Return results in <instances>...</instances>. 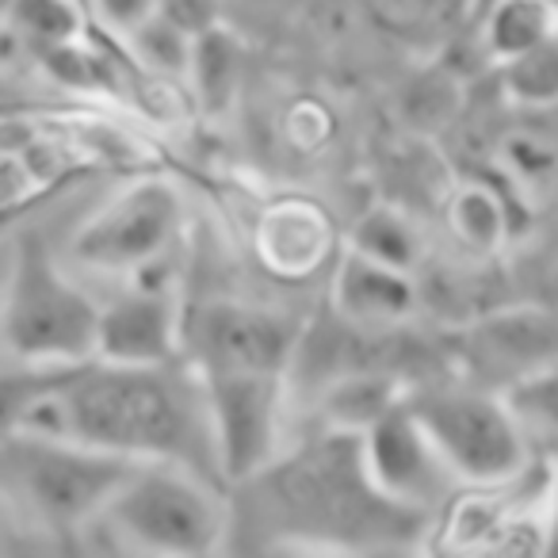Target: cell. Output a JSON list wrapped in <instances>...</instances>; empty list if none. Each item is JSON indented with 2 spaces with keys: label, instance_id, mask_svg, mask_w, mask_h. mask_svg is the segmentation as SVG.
<instances>
[{
  "label": "cell",
  "instance_id": "5bb4252c",
  "mask_svg": "<svg viewBox=\"0 0 558 558\" xmlns=\"http://www.w3.org/2000/svg\"><path fill=\"white\" fill-rule=\"evenodd\" d=\"M478 349L489 356V364L509 367V379L535 367H550L555 356V318L539 306L527 311H505L494 314L478 326Z\"/></svg>",
  "mask_w": 558,
  "mask_h": 558
},
{
  "label": "cell",
  "instance_id": "603a6c76",
  "mask_svg": "<svg viewBox=\"0 0 558 558\" xmlns=\"http://www.w3.org/2000/svg\"><path fill=\"white\" fill-rule=\"evenodd\" d=\"M501 85L517 104L527 108H550L558 93V58H555V39L543 47L517 54L509 62H501Z\"/></svg>",
  "mask_w": 558,
  "mask_h": 558
},
{
  "label": "cell",
  "instance_id": "7402d4cb",
  "mask_svg": "<svg viewBox=\"0 0 558 558\" xmlns=\"http://www.w3.org/2000/svg\"><path fill=\"white\" fill-rule=\"evenodd\" d=\"M448 222L466 248H474V253H482V256L497 253V245L505 241V203L497 199L489 187L466 184L451 195Z\"/></svg>",
  "mask_w": 558,
  "mask_h": 558
},
{
  "label": "cell",
  "instance_id": "d4e9b609",
  "mask_svg": "<svg viewBox=\"0 0 558 558\" xmlns=\"http://www.w3.org/2000/svg\"><path fill=\"white\" fill-rule=\"evenodd\" d=\"M154 12V0H88V20L96 32H108L111 39H123L131 27Z\"/></svg>",
  "mask_w": 558,
  "mask_h": 558
},
{
  "label": "cell",
  "instance_id": "44dd1931",
  "mask_svg": "<svg viewBox=\"0 0 558 558\" xmlns=\"http://www.w3.org/2000/svg\"><path fill=\"white\" fill-rule=\"evenodd\" d=\"M555 390H558L555 367H535V372H524V375H517V379H509L501 395H497L532 448H535V436H543V440L555 436V417H558Z\"/></svg>",
  "mask_w": 558,
  "mask_h": 558
},
{
  "label": "cell",
  "instance_id": "d6986e66",
  "mask_svg": "<svg viewBox=\"0 0 558 558\" xmlns=\"http://www.w3.org/2000/svg\"><path fill=\"white\" fill-rule=\"evenodd\" d=\"M349 248L372 256L390 268L413 271V264L421 260V233L413 230V222L405 215L390 207H375L367 215H360V222L352 226Z\"/></svg>",
  "mask_w": 558,
  "mask_h": 558
},
{
  "label": "cell",
  "instance_id": "6da1fadb",
  "mask_svg": "<svg viewBox=\"0 0 558 558\" xmlns=\"http://www.w3.org/2000/svg\"><path fill=\"white\" fill-rule=\"evenodd\" d=\"M65 436L123 459H169L222 478L203 383L192 367L85 360L58 387Z\"/></svg>",
  "mask_w": 558,
  "mask_h": 558
},
{
  "label": "cell",
  "instance_id": "83f0119b",
  "mask_svg": "<svg viewBox=\"0 0 558 558\" xmlns=\"http://www.w3.org/2000/svg\"><path fill=\"white\" fill-rule=\"evenodd\" d=\"M81 4H85V9H88V0H81Z\"/></svg>",
  "mask_w": 558,
  "mask_h": 558
},
{
  "label": "cell",
  "instance_id": "484cf974",
  "mask_svg": "<svg viewBox=\"0 0 558 558\" xmlns=\"http://www.w3.org/2000/svg\"><path fill=\"white\" fill-rule=\"evenodd\" d=\"M154 12L187 35L222 24V0H154Z\"/></svg>",
  "mask_w": 558,
  "mask_h": 558
},
{
  "label": "cell",
  "instance_id": "277c9868",
  "mask_svg": "<svg viewBox=\"0 0 558 558\" xmlns=\"http://www.w3.org/2000/svg\"><path fill=\"white\" fill-rule=\"evenodd\" d=\"M88 524L111 547L146 555H215L230 535V505L215 478L169 459H142L123 474Z\"/></svg>",
  "mask_w": 558,
  "mask_h": 558
},
{
  "label": "cell",
  "instance_id": "ac0fdd59",
  "mask_svg": "<svg viewBox=\"0 0 558 558\" xmlns=\"http://www.w3.org/2000/svg\"><path fill=\"white\" fill-rule=\"evenodd\" d=\"M241 73V50L238 39L226 32L222 24L207 27V32L192 35V58H187V73L192 93L199 96V104L207 111H222L233 100Z\"/></svg>",
  "mask_w": 558,
  "mask_h": 558
},
{
  "label": "cell",
  "instance_id": "e0dca14e",
  "mask_svg": "<svg viewBox=\"0 0 558 558\" xmlns=\"http://www.w3.org/2000/svg\"><path fill=\"white\" fill-rule=\"evenodd\" d=\"M550 39H555V0H497L482 32L494 62H509Z\"/></svg>",
  "mask_w": 558,
  "mask_h": 558
},
{
  "label": "cell",
  "instance_id": "8992f818",
  "mask_svg": "<svg viewBox=\"0 0 558 558\" xmlns=\"http://www.w3.org/2000/svg\"><path fill=\"white\" fill-rule=\"evenodd\" d=\"M405 410L417 417L433 448L466 486H497L527 474L535 448L501 398L482 390H425L405 395Z\"/></svg>",
  "mask_w": 558,
  "mask_h": 558
},
{
  "label": "cell",
  "instance_id": "f1b7e54d",
  "mask_svg": "<svg viewBox=\"0 0 558 558\" xmlns=\"http://www.w3.org/2000/svg\"><path fill=\"white\" fill-rule=\"evenodd\" d=\"M0 96H4V85H0Z\"/></svg>",
  "mask_w": 558,
  "mask_h": 558
},
{
  "label": "cell",
  "instance_id": "ba28073f",
  "mask_svg": "<svg viewBox=\"0 0 558 558\" xmlns=\"http://www.w3.org/2000/svg\"><path fill=\"white\" fill-rule=\"evenodd\" d=\"M199 383L207 395L218 474L226 482H245L279 456L288 375H199Z\"/></svg>",
  "mask_w": 558,
  "mask_h": 558
},
{
  "label": "cell",
  "instance_id": "7a4b0ae2",
  "mask_svg": "<svg viewBox=\"0 0 558 558\" xmlns=\"http://www.w3.org/2000/svg\"><path fill=\"white\" fill-rule=\"evenodd\" d=\"M238 486L264 494V509L276 517V550H360L390 547L405 532L425 524V512L383 497L360 459V433L329 428L295 456H276L268 466Z\"/></svg>",
  "mask_w": 558,
  "mask_h": 558
},
{
  "label": "cell",
  "instance_id": "4316f807",
  "mask_svg": "<svg viewBox=\"0 0 558 558\" xmlns=\"http://www.w3.org/2000/svg\"><path fill=\"white\" fill-rule=\"evenodd\" d=\"M4 527H20V524H16V517L9 512V505L0 501V547H4Z\"/></svg>",
  "mask_w": 558,
  "mask_h": 558
},
{
  "label": "cell",
  "instance_id": "cb8c5ba5",
  "mask_svg": "<svg viewBox=\"0 0 558 558\" xmlns=\"http://www.w3.org/2000/svg\"><path fill=\"white\" fill-rule=\"evenodd\" d=\"M70 367H50V364H12L9 372H0V433H9L24 421L27 405L35 402L39 395H47L50 387L70 375Z\"/></svg>",
  "mask_w": 558,
  "mask_h": 558
},
{
  "label": "cell",
  "instance_id": "52a82bcc",
  "mask_svg": "<svg viewBox=\"0 0 558 558\" xmlns=\"http://www.w3.org/2000/svg\"><path fill=\"white\" fill-rule=\"evenodd\" d=\"M180 222H184V199L177 187L161 177H142L100 203L77 226L70 248L88 268L138 271L165 260Z\"/></svg>",
  "mask_w": 558,
  "mask_h": 558
},
{
  "label": "cell",
  "instance_id": "4fadbf2b",
  "mask_svg": "<svg viewBox=\"0 0 558 558\" xmlns=\"http://www.w3.org/2000/svg\"><path fill=\"white\" fill-rule=\"evenodd\" d=\"M329 303L333 314L349 326L360 329H390L402 326L405 318L417 306V288H413V276L402 268H390L372 256L349 253L337 260L333 271V288H329Z\"/></svg>",
  "mask_w": 558,
  "mask_h": 558
},
{
  "label": "cell",
  "instance_id": "7c38bea8",
  "mask_svg": "<svg viewBox=\"0 0 558 558\" xmlns=\"http://www.w3.org/2000/svg\"><path fill=\"white\" fill-rule=\"evenodd\" d=\"M253 245L276 279H288V283L311 279L318 268H326L337 248L333 215L306 195H279L256 218Z\"/></svg>",
  "mask_w": 558,
  "mask_h": 558
},
{
  "label": "cell",
  "instance_id": "5b68a950",
  "mask_svg": "<svg viewBox=\"0 0 558 558\" xmlns=\"http://www.w3.org/2000/svg\"><path fill=\"white\" fill-rule=\"evenodd\" d=\"M100 303L77 288L35 238L20 241L9 288L0 295V352L12 364H85L93 360Z\"/></svg>",
  "mask_w": 558,
  "mask_h": 558
},
{
  "label": "cell",
  "instance_id": "3957f363",
  "mask_svg": "<svg viewBox=\"0 0 558 558\" xmlns=\"http://www.w3.org/2000/svg\"><path fill=\"white\" fill-rule=\"evenodd\" d=\"M134 459L111 456L73 436L0 433V501L20 527L47 535H81L123 482Z\"/></svg>",
  "mask_w": 558,
  "mask_h": 558
},
{
  "label": "cell",
  "instance_id": "30bf717a",
  "mask_svg": "<svg viewBox=\"0 0 558 558\" xmlns=\"http://www.w3.org/2000/svg\"><path fill=\"white\" fill-rule=\"evenodd\" d=\"M360 459L383 497L425 517L456 489V474L448 471L417 417L405 410V398L360 433Z\"/></svg>",
  "mask_w": 558,
  "mask_h": 558
},
{
  "label": "cell",
  "instance_id": "8fae6325",
  "mask_svg": "<svg viewBox=\"0 0 558 558\" xmlns=\"http://www.w3.org/2000/svg\"><path fill=\"white\" fill-rule=\"evenodd\" d=\"M93 360L100 364H172L180 360V314L169 288L138 283L96 314Z\"/></svg>",
  "mask_w": 558,
  "mask_h": 558
},
{
  "label": "cell",
  "instance_id": "9a60e30c",
  "mask_svg": "<svg viewBox=\"0 0 558 558\" xmlns=\"http://www.w3.org/2000/svg\"><path fill=\"white\" fill-rule=\"evenodd\" d=\"M0 16L9 27V39L35 58L81 39L93 27L81 0H4Z\"/></svg>",
  "mask_w": 558,
  "mask_h": 558
},
{
  "label": "cell",
  "instance_id": "ffe728a7",
  "mask_svg": "<svg viewBox=\"0 0 558 558\" xmlns=\"http://www.w3.org/2000/svg\"><path fill=\"white\" fill-rule=\"evenodd\" d=\"M126 50H131V62L142 73L161 81H180L187 73V58H192V35L180 32L177 24L161 20L157 12H149L138 27L123 35Z\"/></svg>",
  "mask_w": 558,
  "mask_h": 558
},
{
  "label": "cell",
  "instance_id": "f546056e",
  "mask_svg": "<svg viewBox=\"0 0 558 558\" xmlns=\"http://www.w3.org/2000/svg\"><path fill=\"white\" fill-rule=\"evenodd\" d=\"M0 4H4V0H0Z\"/></svg>",
  "mask_w": 558,
  "mask_h": 558
},
{
  "label": "cell",
  "instance_id": "2e32d148",
  "mask_svg": "<svg viewBox=\"0 0 558 558\" xmlns=\"http://www.w3.org/2000/svg\"><path fill=\"white\" fill-rule=\"evenodd\" d=\"M405 398L402 379L387 372H341L326 390H322V413L329 428L344 433H364L375 417L398 405Z\"/></svg>",
  "mask_w": 558,
  "mask_h": 558
},
{
  "label": "cell",
  "instance_id": "9c48e42d",
  "mask_svg": "<svg viewBox=\"0 0 558 558\" xmlns=\"http://www.w3.org/2000/svg\"><path fill=\"white\" fill-rule=\"evenodd\" d=\"M295 344L299 329L288 318L248 303H207L180 326V349L195 375H291Z\"/></svg>",
  "mask_w": 558,
  "mask_h": 558
}]
</instances>
